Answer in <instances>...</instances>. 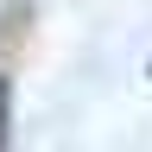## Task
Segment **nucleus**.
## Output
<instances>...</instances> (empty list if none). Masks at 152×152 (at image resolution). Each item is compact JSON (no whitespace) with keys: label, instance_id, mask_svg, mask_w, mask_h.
<instances>
[{"label":"nucleus","instance_id":"nucleus-1","mask_svg":"<svg viewBox=\"0 0 152 152\" xmlns=\"http://www.w3.org/2000/svg\"><path fill=\"white\" fill-rule=\"evenodd\" d=\"M13 140V76L0 70V146Z\"/></svg>","mask_w":152,"mask_h":152},{"label":"nucleus","instance_id":"nucleus-2","mask_svg":"<svg viewBox=\"0 0 152 152\" xmlns=\"http://www.w3.org/2000/svg\"><path fill=\"white\" fill-rule=\"evenodd\" d=\"M146 76H152V64H146Z\"/></svg>","mask_w":152,"mask_h":152}]
</instances>
